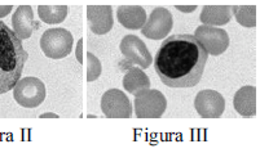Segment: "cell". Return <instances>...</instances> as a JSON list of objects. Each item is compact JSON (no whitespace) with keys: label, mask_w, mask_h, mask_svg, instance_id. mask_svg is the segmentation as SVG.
<instances>
[{"label":"cell","mask_w":260,"mask_h":153,"mask_svg":"<svg viewBox=\"0 0 260 153\" xmlns=\"http://www.w3.org/2000/svg\"><path fill=\"white\" fill-rule=\"evenodd\" d=\"M207 52L193 35H174L163 40L154 67L160 81L175 89L193 88L201 81Z\"/></svg>","instance_id":"6da1fadb"},{"label":"cell","mask_w":260,"mask_h":153,"mask_svg":"<svg viewBox=\"0 0 260 153\" xmlns=\"http://www.w3.org/2000/svg\"><path fill=\"white\" fill-rule=\"evenodd\" d=\"M29 58L22 40L4 22H0V94L16 86Z\"/></svg>","instance_id":"7a4b0ae2"},{"label":"cell","mask_w":260,"mask_h":153,"mask_svg":"<svg viewBox=\"0 0 260 153\" xmlns=\"http://www.w3.org/2000/svg\"><path fill=\"white\" fill-rule=\"evenodd\" d=\"M74 37L68 30L49 29L42 35L40 39V48L48 58L52 60H61L68 57L73 50Z\"/></svg>","instance_id":"3957f363"},{"label":"cell","mask_w":260,"mask_h":153,"mask_svg":"<svg viewBox=\"0 0 260 153\" xmlns=\"http://www.w3.org/2000/svg\"><path fill=\"white\" fill-rule=\"evenodd\" d=\"M13 98L25 108H35L46 99V85L37 77H23L13 88Z\"/></svg>","instance_id":"277c9868"},{"label":"cell","mask_w":260,"mask_h":153,"mask_svg":"<svg viewBox=\"0 0 260 153\" xmlns=\"http://www.w3.org/2000/svg\"><path fill=\"white\" fill-rule=\"evenodd\" d=\"M166 108V96L154 89L141 91L135 99V112L139 119H159Z\"/></svg>","instance_id":"5b68a950"},{"label":"cell","mask_w":260,"mask_h":153,"mask_svg":"<svg viewBox=\"0 0 260 153\" xmlns=\"http://www.w3.org/2000/svg\"><path fill=\"white\" fill-rule=\"evenodd\" d=\"M193 36L201 43L205 48L207 54L219 56L223 54L229 46V36L225 30L212 26H200L196 30Z\"/></svg>","instance_id":"8992f818"},{"label":"cell","mask_w":260,"mask_h":153,"mask_svg":"<svg viewBox=\"0 0 260 153\" xmlns=\"http://www.w3.org/2000/svg\"><path fill=\"white\" fill-rule=\"evenodd\" d=\"M101 110L108 119H129L132 115L131 102L119 89H110L104 93Z\"/></svg>","instance_id":"52a82bcc"},{"label":"cell","mask_w":260,"mask_h":153,"mask_svg":"<svg viewBox=\"0 0 260 153\" xmlns=\"http://www.w3.org/2000/svg\"><path fill=\"white\" fill-rule=\"evenodd\" d=\"M172 25H174V20H172L171 12L163 7H158L150 13L149 20L141 29V32L144 36L150 40H160L165 39L170 34Z\"/></svg>","instance_id":"ba28073f"},{"label":"cell","mask_w":260,"mask_h":153,"mask_svg":"<svg viewBox=\"0 0 260 153\" xmlns=\"http://www.w3.org/2000/svg\"><path fill=\"white\" fill-rule=\"evenodd\" d=\"M119 48L124 58L131 63L139 65L143 68H148L152 65V54L140 37L135 35H126L120 41Z\"/></svg>","instance_id":"9c48e42d"},{"label":"cell","mask_w":260,"mask_h":153,"mask_svg":"<svg viewBox=\"0 0 260 153\" xmlns=\"http://www.w3.org/2000/svg\"><path fill=\"white\" fill-rule=\"evenodd\" d=\"M194 107L203 119H219L225 110V100L216 90H202L196 96Z\"/></svg>","instance_id":"30bf717a"},{"label":"cell","mask_w":260,"mask_h":153,"mask_svg":"<svg viewBox=\"0 0 260 153\" xmlns=\"http://www.w3.org/2000/svg\"><path fill=\"white\" fill-rule=\"evenodd\" d=\"M87 22L93 34L105 35L113 29V9L110 6L87 7Z\"/></svg>","instance_id":"8fae6325"},{"label":"cell","mask_w":260,"mask_h":153,"mask_svg":"<svg viewBox=\"0 0 260 153\" xmlns=\"http://www.w3.org/2000/svg\"><path fill=\"white\" fill-rule=\"evenodd\" d=\"M12 27L13 32L20 40L29 39L38 25L34 21V12L30 6H20L12 16Z\"/></svg>","instance_id":"7c38bea8"},{"label":"cell","mask_w":260,"mask_h":153,"mask_svg":"<svg viewBox=\"0 0 260 153\" xmlns=\"http://www.w3.org/2000/svg\"><path fill=\"white\" fill-rule=\"evenodd\" d=\"M120 25L128 30H141L146 22V12L140 6H120L117 9Z\"/></svg>","instance_id":"4fadbf2b"},{"label":"cell","mask_w":260,"mask_h":153,"mask_svg":"<svg viewBox=\"0 0 260 153\" xmlns=\"http://www.w3.org/2000/svg\"><path fill=\"white\" fill-rule=\"evenodd\" d=\"M233 106L241 116L251 117L256 115V88L243 86L236 93Z\"/></svg>","instance_id":"5bb4252c"},{"label":"cell","mask_w":260,"mask_h":153,"mask_svg":"<svg viewBox=\"0 0 260 153\" xmlns=\"http://www.w3.org/2000/svg\"><path fill=\"white\" fill-rule=\"evenodd\" d=\"M233 17L232 6H205L201 12L200 20L205 26L226 25Z\"/></svg>","instance_id":"9a60e30c"},{"label":"cell","mask_w":260,"mask_h":153,"mask_svg":"<svg viewBox=\"0 0 260 153\" xmlns=\"http://www.w3.org/2000/svg\"><path fill=\"white\" fill-rule=\"evenodd\" d=\"M123 88L128 93L138 95L139 93L150 88V80L141 68L131 67L123 77Z\"/></svg>","instance_id":"2e32d148"},{"label":"cell","mask_w":260,"mask_h":153,"mask_svg":"<svg viewBox=\"0 0 260 153\" xmlns=\"http://www.w3.org/2000/svg\"><path fill=\"white\" fill-rule=\"evenodd\" d=\"M38 15L43 22L48 25H58L68 16V7L63 4H42L38 7Z\"/></svg>","instance_id":"e0dca14e"},{"label":"cell","mask_w":260,"mask_h":153,"mask_svg":"<svg viewBox=\"0 0 260 153\" xmlns=\"http://www.w3.org/2000/svg\"><path fill=\"white\" fill-rule=\"evenodd\" d=\"M232 13L243 27L256 26V6H232Z\"/></svg>","instance_id":"ac0fdd59"},{"label":"cell","mask_w":260,"mask_h":153,"mask_svg":"<svg viewBox=\"0 0 260 153\" xmlns=\"http://www.w3.org/2000/svg\"><path fill=\"white\" fill-rule=\"evenodd\" d=\"M101 71H103V66L99 58L92 54L91 52L87 53V81L92 82L100 77Z\"/></svg>","instance_id":"d6986e66"},{"label":"cell","mask_w":260,"mask_h":153,"mask_svg":"<svg viewBox=\"0 0 260 153\" xmlns=\"http://www.w3.org/2000/svg\"><path fill=\"white\" fill-rule=\"evenodd\" d=\"M83 45H84V40L80 39L79 41H78L77 52H75V54H77L78 62L82 63V65H83Z\"/></svg>","instance_id":"ffe728a7"},{"label":"cell","mask_w":260,"mask_h":153,"mask_svg":"<svg viewBox=\"0 0 260 153\" xmlns=\"http://www.w3.org/2000/svg\"><path fill=\"white\" fill-rule=\"evenodd\" d=\"M12 8H13V6H9V4H7V6H0V18L8 16L11 13Z\"/></svg>","instance_id":"44dd1931"},{"label":"cell","mask_w":260,"mask_h":153,"mask_svg":"<svg viewBox=\"0 0 260 153\" xmlns=\"http://www.w3.org/2000/svg\"><path fill=\"white\" fill-rule=\"evenodd\" d=\"M177 9H180V11L183 12H193L196 8H197V6H190V7H183V6H175Z\"/></svg>","instance_id":"7402d4cb"},{"label":"cell","mask_w":260,"mask_h":153,"mask_svg":"<svg viewBox=\"0 0 260 153\" xmlns=\"http://www.w3.org/2000/svg\"><path fill=\"white\" fill-rule=\"evenodd\" d=\"M46 117H52V119H58L57 115H54V114H43V115H40V119H46Z\"/></svg>","instance_id":"603a6c76"}]
</instances>
